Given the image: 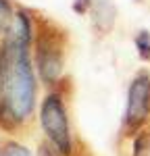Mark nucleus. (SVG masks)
I'll return each mask as SVG.
<instances>
[{
	"label": "nucleus",
	"instance_id": "nucleus-7",
	"mask_svg": "<svg viewBox=\"0 0 150 156\" xmlns=\"http://www.w3.org/2000/svg\"><path fill=\"white\" fill-rule=\"evenodd\" d=\"M0 156H31V152L17 142H4L0 148Z\"/></svg>",
	"mask_w": 150,
	"mask_h": 156
},
{
	"label": "nucleus",
	"instance_id": "nucleus-9",
	"mask_svg": "<svg viewBox=\"0 0 150 156\" xmlns=\"http://www.w3.org/2000/svg\"><path fill=\"white\" fill-rule=\"evenodd\" d=\"M12 9L9 4V0H0V31H6V27L12 19Z\"/></svg>",
	"mask_w": 150,
	"mask_h": 156
},
{
	"label": "nucleus",
	"instance_id": "nucleus-6",
	"mask_svg": "<svg viewBox=\"0 0 150 156\" xmlns=\"http://www.w3.org/2000/svg\"><path fill=\"white\" fill-rule=\"evenodd\" d=\"M136 48H138L140 58L146 60V62H150V34H148V31H138Z\"/></svg>",
	"mask_w": 150,
	"mask_h": 156
},
{
	"label": "nucleus",
	"instance_id": "nucleus-3",
	"mask_svg": "<svg viewBox=\"0 0 150 156\" xmlns=\"http://www.w3.org/2000/svg\"><path fill=\"white\" fill-rule=\"evenodd\" d=\"M40 123H42V129H44L50 144L54 146L61 154L73 156V135H71L67 106L62 102L61 94L50 92L48 96L42 100Z\"/></svg>",
	"mask_w": 150,
	"mask_h": 156
},
{
	"label": "nucleus",
	"instance_id": "nucleus-1",
	"mask_svg": "<svg viewBox=\"0 0 150 156\" xmlns=\"http://www.w3.org/2000/svg\"><path fill=\"white\" fill-rule=\"evenodd\" d=\"M34 23L27 11H15L0 44L4 54V129H17L31 119L36 77L31 67Z\"/></svg>",
	"mask_w": 150,
	"mask_h": 156
},
{
	"label": "nucleus",
	"instance_id": "nucleus-10",
	"mask_svg": "<svg viewBox=\"0 0 150 156\" xmlns=\"http://www.w3.org/2000/svg\"><path fill=\"white\" fill-rule=\"evenodd\" d=\"M38 156H65V154H61L54 146L50 144V142H44V144L40 146V152H38Z\"/></svg>",
	"mask_w": 150,
	"mask_h": 156
},
{
	"label": "nucleus",
	"instance_id": "nucleus-4",
	"mask_svg": "<svg viewBox=\"0 0 150 156\" xmlns=\"http://www.w3.org/2000/svg\"><path fill=\"white\" fill-rule=\"evenodd\" d=\"M150 119V73L142 71L131 79L127 87V102H125L121 135L131 137L136 131L146 127Z\"/></svg>",
	"mask_w": 150,
	"mask_h": 156
},
{
	"label": "nucleus",
	"instance_id": "nucleus-5",
	"mask_svg": "<svg viewBox=\"0 0 150 156\" xmlns=\"http://www.w3.org/2000/svg\"><path fill=\"white\" fill-rule=\"evenodd\" d=\"M127 140H129L127 156H150V127H142Z\"/></svg>",
	"mask_w": 150,
	"mask_h": 156
},
{
	"label": "nucleus",
	"instance_id": "nucleus-11",
	"mask_svg": "<svg viewBox=\"0 0 150 156\" xmlns=\"http://www.w3.org/2000/svg\"><path fill=\"white\" fill-rule=\"evenodd\" d=\"M90 2H92V0H75V2H73L75 12H86L88 6H90Z\"/></svg>",
	"mask_w": 150,
	"mask_h": 156
},
{
	"label": "nucleus",
	"instance_id": "nucleus-2",
	"mask_svg": "<svg viewBox=\"0 0 150 156\" xmlns=\"http://www.w3.org/2000/svg\"><path fill=\"white\" fill-rule=\"evenodd\" d=\"M65 40L67 31H62L50 19H40L34 27V58L40 79L46 85L59 83L62 75L65 60Z\"/></svg>",
	"mask_w": 150,
	"mask_h": 156
},
{
	"label": "nucleus",
	"instance_id": "nucleus-8",
	"mask_svg": "<svg viewBox=\"0 0 150 156\" xmlns=\"http://www.w3.org/2000/svg\"><path fill=\"white\" fill-rule=\"evenodd\" d=\"M0 127H4V54L0 48Z\"/></svg>",
	"mask_w": 150,
	"mask_h": 156
}]
</instances>
